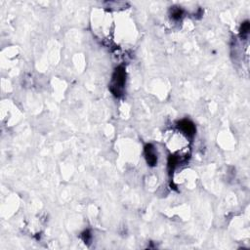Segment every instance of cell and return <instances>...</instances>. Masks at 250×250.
Listing matches in <instances>:
<instances>
[{
    "label": "cell",
    "instance_id": "obj_1",
    "mask_svg": "<svg viewBox=\"0 0 250 250\" xmlns=\"http://www.w3.org/2000/svg\"><path fill=\"white\" fill-rule=\"evenodd\" d=\"M125 80H126L125 69L123 66H118L113 73L111 83L110 85V90L114 96L120 97L122 95Z\"/></svg>",
    "mask_w": 250,
    "mask_h": 250
},
{
    "label": "cell",
    "instance_id": "obj_2",
    "mask_svg": "<svg viewBox=\"0 0 250 250\" xmlns=\"http://www.w3.org/2000/svg\"><path fill=\"white\" fill-rule=\"evenodd\" d=\"M145 157L148 164L150 166H155L157 163V157L152 144H147L145 146Z\"/></svg>",
    "mask_w": 250,
    "mask_h": 250
},
{
    "label": "cell",
    "instance_id": "obj_3",
    "mask_svg": "<svg viewBox=\"0 0 250 250\" xmlns=\"http://www.w3.org/2000/svg\"><path fill=\"white\" fill-rule=\"evenodd\" d=\"M178 126L182 131L190 137H193L195 133V126L191 120H188V119L181 120L178 122Z\"/></svg>",
    "mask_w": 250,
    "mask_h": 250
},
{
    "label": "cell",
    "instance_id": "obj_4",
    "mask_svg": "<svg viewBox=\"0 0 250 250\" xmlns=\"http://www.w3.org/2000/svg\"><path fill=\"white\" fill-rule=\"evenodd\" d=\"M178 158L176 157H170L169 159H168V170L171 173L174 169L176 165L178 164Z\"/></svg>",
    "mask_w": 250,
    "mask_h": 250
},
{
    "label": "cell",
    "instance_id": "obj_5",
    "mask_svg": "<svg viewBox=\"0 0 250 250\" xmlns=\"http://www.w3.org/2000/svg\"><path fill=\"white\" fill-rule=\"evenodd\" d=\"M250 30V24L248 21L244 22V23H242V25H240V30H239V32H240V35H245L248 33Z\"/></svg>",
    "mask_w": 250,
    "mask_h": 250
},
{
    "label": "cell",
    "instance_id": "obj_6",
    "mask_svg": "<svg viewBox=\"0 0 250 250\" xmlns=\"http://www.w3.org/2000/svg\"><path fill=\"white\" fill-rule=\"evenodd\" d=\"M182 15H183V10L180 9V8L174 9L172 12V18L175 20H179L182 17Z\"/></svg>",
    "mask_w": 250,
    "mask_h": 250
},
{
    "label": "cell",
    "instance_id": "obj_7",
    "mask_svg": "<svg viewBox=\"0 0 250 250\" xmlns=\"http://www.w3.org/2000/svg\"><path fill=\"white\" fill-rule=\"evenodd\" d=\"M81 238H82V239H83V241L86 243H88L90 240H91V234H90V231L89 230H87V231H85V232H83L82 233V234H81Z\"/></svg>",
    "mask_w": 250,
    "mask_h": 250
}]
</instances>
